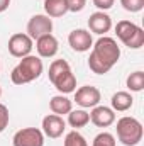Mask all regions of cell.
Instances as JSON below:
<instances>
[{
  "label": "cell",
  "instance_id": "obj_6",
  "mask_svg": "<svg viewBox=\"0 0 144 146\" xmlns=\"http://www.w3.org/2000/svg\"><path fill=\"white\" fill-rule=\"evenodd\" d=\"M14 146H44V134L37 127H24L12 138Z\"/></svg>",
  "mask_w": 144,
  "mask_h": 146
},
{
  "label": "cell",
  "instance_id": "obj_3",
  "mask_svg": "<svg viewBox=\"0 0 144 146\" xmlns=\"http://www.w3.org/2000/svg\"><path fill=\"white\" fill-rule=\"evenodd\" d=\"M117 138L124 146H137L143 139V124L131 115H124L117 121Z\"/></svg>",
  "mask_w": 144,
  "mask_h": 146
},
{
  "label": "cell",
  "instance_id": "obj_27",
  "mask_svg": "<svg viewBox=\"0 0 144 146\" xmlns=\"http://www.w3.org/2000/svg\"><path fill=\"white\" fill-rule=\"evenodd\" d=\"M0 97H2V87H0Z\"/></svg>",
  "mask_w": 144,
  "mask_h": 146
},
{
  "label": "cell",
  "instance_id": "obj_12",
  "mask_svg": "<svg viewBox=\"0 0 144 146\" xmlns=\"http://www.w3.org/2000/svg\"><path fill=\"white\" fill-rule=\"evenodd\" d=\"M90 121L97 126V127H108L115 122V112L112 107L105 106H95L93 110L90 112Z\"/></svg>",
  "mask_w": 144,
  "mask_h": 146
},
{
  "label": "cell",
  "instance_id": "obj_23",
  "mask_svg": "<svg viewBox=\"0 0 144 146\" xmlns=\"http://www.w3.org/2000/svg\"><path fill=\"white\" fill-rule=\"evenodd\" d=\"M9 119H10V115H9V109H7V106L0 104V133H3L5 127L9 126Z\"/></svg>",
  "mask_w": 144,
  "mask_h": 146
},
{
  "label": "cell",
  "instance_id": "obj_4",
  "mask_svg": "<svg viewBox=\"0 0 144 146\" xmlns=\"http://www.w3.org/2000/svg\"><path fill=\"white\" fill-rule=\"evenodd\" d=\"M117 37L131 49H139L144 44V31L131 21H119L115 26Z\"/></svg>",
  "mask_w": 144,
  "mask_h": 146
},
{
  "label": "cell",
  "instance_id": "obj_26",
  "mask_svg": "<svg viewBox=\"0 0 144 146\" xmlns=\"http://www.w3.org/2000/svg\"><path fill=\"white\" fill-rule=\"evenodd\" d=\"M9 5H10V0H0V14L5 12L9 9Z\"/></svg>",
  "mask_w": 144,
  "mask_h": 146
},
{
  "label": "cell",
  "instance_id": "obj_2",
  "mask_svg": "<svg viewBox=\"0 0 144 146\" xmlns=\"http://www.w3.org/2000/svg\"><path fill=\"white\" fill-rule=\"evenodd\" d=\"M42 70H44L42 60L39 56L29 54V56L20 58L19 65L10 73V80L14 85H26V83H31V82L37 80L42 75Z\"/></svg>",
  "mask_w": 144,
  "mask_h": 146
},
{
  "label": "cell",
  "instance_id": "obj_10",
  "mask_svg": "<svg viewBox=\"0 0 144 146\" xmlns=\"http://www.w3.org/2000/svg\"><path fill=\"white\" fill-rule=\"evenodd\" d=\"M65 129H66V122L63 121L61 115L49 114V115H46V117L42 119V134L48 136V138L56 139V138L63 136Z\"/></svg>",
  "mask_w": 144,
  "mask_h": 146
},
{
  "label": "cell",
  "instance_id": "obj_19",
  "mask_svg": "<svg viewBox=\"0 0 144 146\" xmlns=\"http://www.w3.org/2000/svg\"><path fill=\"white\" fill-rule=\"evenodd\" d=\"M126 85L131 92H141L144 88V72H134L131 73L126 80Z\"/></svg>",
  "mask_w": 144,
  "mask_h": 146
},
{
  "label": "cell",
  "instance_id": "obj_13",
  "mask_svg": "<svg viewBox=\"0 0 144 146\" xmlns=\"http://www.w3.org/2000/svg\"><path fill=\"white\" fill-rule=\"evenodd\" d=\"M88 27H90L92 33H95L98 36H105V33H108L110 27H112V19H110L108 14L102 12V10L93 12L88 19Z\"/></svg>",
  "mask_w": 144,
  "mask_h": 146
},
{
  "label": "cell",
  "instance_id": "obj_17",
  "mask_svg": "<svg viewBox=\"0 0 144 146\" xmlns=\"http://www.w3.org/2000/svg\"><path fill=\"white\" fill-rule=\"evenodd\" d=\"M44 10L48 17H63L68 12L66 0H44Z\"/></svg>",
  "mask_w": 144,
  "mask_h": 146
},
{
  "label": "cell",
  "instance_id": "obj_20",
  "mask_svg": "<svg viewBox=\"0 0 144 146\" xmlns=\"http://www.w3.org/2000/svg\"><path fill=\"white\" fill-rule=\"evenodd\" d=\"M65 146H88L87 139L75 129V131H70L65 138Z\"/></svg>",
  "mask_w": 144,
  "mask_h": 146
},
{
  "label": "cell",
  "instance_id": "obj_11",
  "mask_svg": "<svg viewBox=\"0 0 144 146\" xmlns=\"http://www.w3.org/2000/svg\"><path fill=\"white\" fill-rule=\"evenodd\" d=\"M68 42H70L71 49L78 51V53H85V51H88L93 46L92 34L87 29H75V31H71L70 36H68Z\"/></svg>",
  "mask_w": 144,
  "mask_h": 146
},
{
  "label": "cell",
  "instance_id": "obj_16",
  "mask_svg": "<svg viewBox=\"0 0 144 146\" xmlns=\"http://www.w3.org/2000/svg\"><path fill=\"white\" fill-rule=\"evenodd\" d=\"M49 109L53 110V114H56V115H65L70 110H73V102L66 95L59 94V95H54L49 100Z\"/></svg>",
  "mask_w": 144,
  "mask_h": 146
},
{
  "label": "cell",
  "instance_id": "obj_15",
  "mask_svg": "<svg viewBox=\"0 0 144 146\" xmlns=\"http://www.w3.org/2000/svg\"><path fill=\"white\" fill-rule=\"evenodd\" d=\"M110 104H112L114 112H126V110H129L132 107L134 99H132V95L129 92H117V94L112 95Z\"/></svg>",
  "mask_w": 144,
  "mask_h": 146
},
{
  "label": "cell",
  "instance_id": "obj_14",
  "mask_svg": "<svg viewBox=\"0 0 144 146\" xmlns=\"http://www.w3.org/2000/svg\"><path fill=\"white\" fill-rule=\"evenodd\" d=\"M36 49L39 53L41 58H53L58 49H59V44H58V39L53 36V34H44V36L37 37L36 39Z\"/></svg>",
  "mask_w": 144,
  "mask_h": 146
},
{
  "label": "cell",
  "instance_id": "obj_24",
  "mask_svg": "<svg viewBox=\"0 0 144 146\" xmlns=\"http://www.w3.org/2000/svg\"><path fill=\"white\" fill-rule=\"evenodd\" d=\"M68 12H81L87 5V0H66Z\"/></svg>",
  "mask_w": 144,
  "mask_h": 146
},
{
  "label": "cell",
  "instance_id": "obj_28",
  "mask_svg": "<svg viewBox=\"0 0 144 146\" xmlns=\"http://www.w3.org/2000/svg\"><path fill=\"white\" fill-rule=\"evenodd\" d=\"M0 70H2V63H0Z\"/></svg>",
  "mask_w": 144,
  "mask_h": 146
},
{
  "label": "cell",
  "instance_id": "obj_21",
  "mask_svg": "<svg viewBox=\"0 0 144 146\" xmlns=\"http://www.w3.org/2000/svg\"><path fill=\"white\" fill-rule=\"evenodd\" d=\"M92 146H115V138L110 133H100L95 136Z\"/></svg>",
  "mask_w": 144,
  "mask_h": 146
},
{
  "label": "cell",
  "instance_id": "obj_8",
  "mask_svg": "<svg viewBox=\"0 0 144 146\" xmlns=\"http://www.w3.org/2000/svg\"><path fill=\"white\" fill-rule=\"evenodd\" d=\"M100 99H102L100 90L97 87H92V85L80 87L75 92V102L83 109H93L95 106L100 104Z\"/></svg>",
  "mask_w": 144,
  "mask_h": 146
},
{
  "label": "cell",
  "instance_id": "obj_22",
  "mask_svg": "<svg viewBox=\"0 0 144 146\" xmlns=\"http://www.w3.org/2000/svg\"><path fill=\"white\" fill-rule=\"evenodd\" d=\"M120 5L127 12H141L144 9V0H120Z\"/></svg>",
  "mask_w": 144,
  "mask_h": 146
},
{
  "label": "cell",
  "instance_id": "obj_18",
  "mask_svg": "<svg viewBox=\"0 0 144 146\" xmlns=\"http://www.w3.org/2000/svg\"><path fill=\"white\" fill-rule=\"evenodd\" d=\"M88 122H90V114L85 109H76V110H70L68 112V124L71 127H75V129L85 127Z\"/></svg>",
  "mask_w": 144,
  "mask_h": 146
},
{
  "label": "cell",
  "instance_id": "obj_5",
  "mask_svg": "<svg viewBox=\"0 0 144 146\" xmlns=\"http://www.w3.org/2000/svg\"><path fill=\"white\" fill-rule=\"evenodd\" d=\"M51 31H53V19L48 17L46 14H36L27 22V36L32 41L44 34H51Z\"/></svg>",
  "mask_w": 144,
  "mask_h": 146
},
{
  "label": "cell",
  "instance_id": "obj_25",
  "mask_svg": "<svg viewBox=\"0 0 144 146\" xmlns=\"http://www.w3.org/2000/svg\"><path fill=\"white\" fill-rule=\"evenodd\" d=\"M114 2L115 0H93V5L98 9V10H108V9H112V5H114Z\"/></svg>",
  "mask_w": 144,
  "mask_h": 146
},
{
  "label": "cell",
  "instance_id": "obj_9",
  "mask_svg": "<svg viewBox=\"0 0 144 146\" xmlns=\"http://www.w3.org/2000/svg\"><path fill=\"white\" fill-rule=\"evenodd\" d=\"M49 82L56 87V90L63 95L71 94L76 90V76L73 75L71 68H65L63 72H59L58 75H54L53 78H49Z\"/></svg>",
  "mask_w": 144,
  "mask_h": 146
},
{
  "label": "cell",
  "instance_id": "obj_7",
  "mask_svg": "<svg viewBox=\"0 0 144 146\" xmlns=\"http://www.w3.org/2000/svg\"><path fill=\"white\" fill-rule=\"evenodd\" d=\"M32 39L24 34V33H15L9 39V53L15 58H24L29 56L32 51Z\"/></svg>",
  "mask_w": 144,
  "mask_h": 146
},
{
  "label": "cell",
  "instance_id": "obj_1",
  "mask_svg": "<svg viewBox=\"0 0 144 146\" xmlns=\"http://www.w3.org/2000/svg\"><path fill=\"white\" fill-rule=\"evenodd\" d=\"M92 48L93 49L88 58V66L97 75L108 73L120 58V48L114 37L100 36Z\"/></svg>",
  "mask_w": 144,
  "mask_h": 146
}]
</instances>
